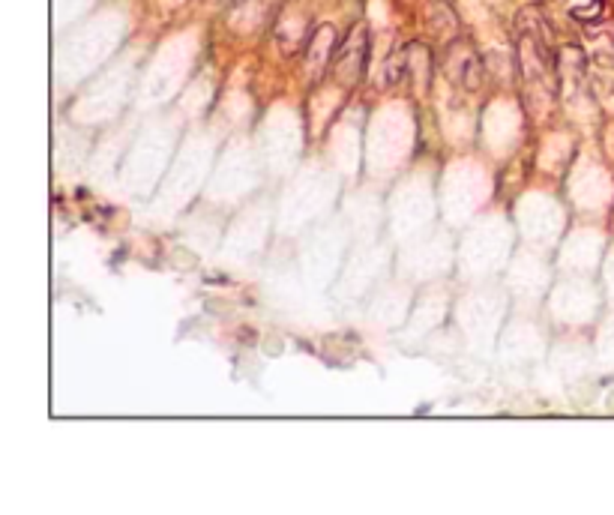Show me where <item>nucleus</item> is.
Masks as SVG:
<instances>
[]
</instances>
